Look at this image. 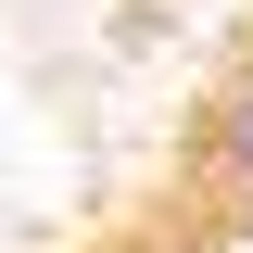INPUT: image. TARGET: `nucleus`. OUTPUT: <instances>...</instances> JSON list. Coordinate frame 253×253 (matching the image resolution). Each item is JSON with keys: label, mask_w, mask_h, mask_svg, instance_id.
Wrapping results in <instances>:
<instances>
[{"label": "nucleus", "mask_w": 253, "mask_h": 253, "mask_svg": "<svg viewBox=\"0 0 253 253\" xmlns=\"http://www.w3.org/2000/svg\"><path fill=\"white\" fill-rule=\"evenodd\" d=\"M0 253H253V0H0Z\"/></svg>", "instance_id": "obj_1"}]
</instances>
